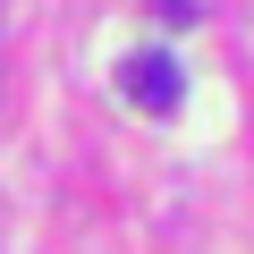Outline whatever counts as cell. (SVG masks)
Here are the masks:
<instances>
[{
    "instance_id": "obj_1",
    "label": "cell",
    "mask_w": 254,
    "mask_h": 254,
    "mask_svg": "<svg viewBox=\"0 0 254 254\" xmlns=\"http://www.w3.org/2000/svg\"><path fill=\"white\" fill-rule=\"evenodd\" d=\"M119 85H127V102L153 110V119H170V110L187 102V68H178L170 51H136V60H119Z\"/></svg>"
},
{
    "instance_id": "obj_2",
    "label": "cell",
    "mask_w": 254,
    "mask_h": 254,
    "mask_svg": "<svg viewBox=\"0 0 254 254\" xmlns=\"http://www.w3.org/2000/svg\"><path fill=\"white\" fill-rule=\"evenodd\" d=\"M153 17H161V26H195V0H161Z\"/></svg>"
}]
</instances>
